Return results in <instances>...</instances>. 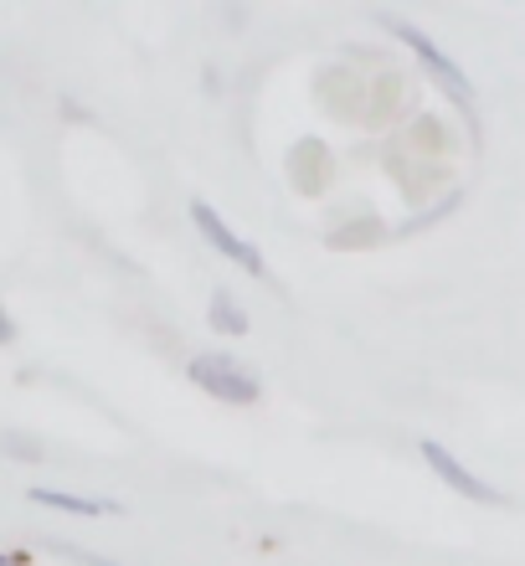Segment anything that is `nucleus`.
Segmentation results:
<instances>
[{"mask_svg": "<svg viewBox=\"0 0 525 566\" xmlns=\"http://www.w3.org/2000/svg\"><path fill=\"white\" fill-rule=\"evenodd\" d=\"M381 21H387V31H391V36H397V42H407V46H412V57H418L422 67L433 73V83H438V88H443V93H449L453 104H459V108H474V88H469L464 67H459V62H453L449 52H443V46L433 42V36H428V31H422V27H412V21H402V15H381Z\"/></svg>", "mask_w": 525, "mask_h": 566, "instance_id": "f257e3e1", "label": "nucleus"}, {"mask_svg": "<svg viewBox=\"0 0 525 566\" xmlns=\"http://www.w3.org/2000/svg\"><path fill=\"white\" fill-rule=\"evenodd\" d=\"M186 371H191V381L207 391V397H217V402H227V407H253L258 397H263L258 376L248 371V366H238L232 356H222V350H201Z\"/></svg>", "mask_w": 525, "mask_h": 566, "instance_id": "f03ea898", "label": "nucleus"}, {"mask_svg": "<svg viewBox=\"0 0 525 566\" xmlns=\"http://www.w3.org/2000/svg\"><path fill=\"white\" fill-rule=\"evenodd\" d=\"M191 222H196V232H201V238H207L222 258H232L242 273H253V279H263V273H269L263 253H258L248 238H238V232H232V227L217 217V207H211V201H191Z\"/></svg>", "mask_w": 525, "mask_h": 566, "instance_id": "7ed1b4c3", "label": "nucleus"}, {"mask_svg": "<svg viewBox=\"0 0 525 566\" xmlns=\"http://www.w3.org/2000/svg\"><path fill=\"white\" fill-rule=\"evenodd\" d=\"M418 453H422V463H428V469H433V474L443 479V484H449L453 494H464V500H500V494L490 490V484H484L480 474H469L464 463L453 459V453H449L443 443H438V438H422Z\"/></svg>", "mask_w": 525, "mask_h": 566, "instance_id": "20e7f679", "label": "nucleus"}, {"mask_svg": "<svg viewBox=\"0 0 525 566\" xmlns=\"http://www.w3.org/2000/svg\"><path fill=\"white\" fill-rule=\"evenodd\" d=\"M31 500L62 515H119L114 500H93V494H62V490H31Z\"/></svg>", "mask_w": 525, "mask_h": 566, "instance_id": "39448f33", "label": "nucleus"}, {"mask_svg": "<svg viewBox=\"0 0 525 566\" xmlns=\"http://www.w3.org/2000/svg\"><path fill=\"white\" fill-rule=\"evenodd\" d=\"M207 319H211V329H222V335H242V329H248V310H242L227 289H217V294H211Z\"/></svg>", "mask_w": 525, "mask_h": 566, "instance_id": "423d86ee", "label": "nucleus"}, {"mask_svg": "<svg viewBox=\"0 0 525 566\" xmlns=\"http://www.w3.org/2000/svg\"><path fill=\"white\" fill-rule=\"evenodd\" d=\"M11 340H15V319L0 310V345H11Z\"/></svg>", "mask_w": 525, "mask_h": 566, "instance_id": "0eeeda50", "label": "nucleus"}, {"mask_svg": "<svg viewBox=\"0 0 525 566\" xmlns=\"http://www.w3.org/2000/svg\"><path fill=\"white\" fill-rule=\"evenodd\" d=\"M0 566H27V556H21V552H0Z\"/></svg>", "mask_w": 525, "mask_h": 566, "instance_id": "6e6552de", "label": "nucleus"}]
</instances>
